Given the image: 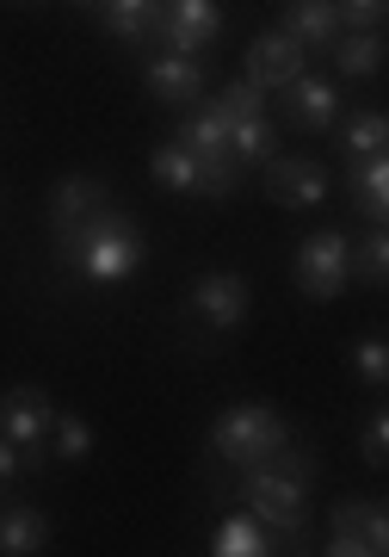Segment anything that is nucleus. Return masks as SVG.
Listing matches in <instances>:
<instances>
[{
  "mask_svg": "<svg viewBox=\"0 0 389 557\" xmlns=\"http://www.w3.org/2000/svg\"><path fill=\"white\" fill-rule=\"evenodd\" d=\"M291 278H297L303 298L334 304L352 278V236L347 230H315V236H303L297 242V260H291Z\"/></svg>",
  "mask_w": 389,
  "mask_h": 557,
  "instance_id": "nucleus-4",
  "label": "nucleus"
},
{
  "mask_svg": "<svg viewBox=\"0 0 389 557\" xmlns=\"http://www.w3.org/2000/svg\"><path fill=\"white\" fill-rule=\"evenodd\" d=\"M204 81H211V69H204L198 57H155L149 69H142V87H149L161 106H192V100H204Z\"/></svg>",
  "mask_w": 389,
  "mask_h": 557,
  "instance_id": "nucleus-11",
  "label": "nucleus"
},
{
  "mask_svg": "<svg viewBox=\"0 0 389 557\" xmlns=\"http://www.w3.org/2000/svg\"><path fill=\"white\" fill-rule=\"evenodd\" d=\"M352 273L365 278V285H384V273H389V236H384V223H377L371 236L352 242Z\"/></svg>",
  "mask_w": 389,
  "mask_h": 557,
  "instance_id": "nucleus-25",
  "label": "nucleus"
},
{
  "mask_svg": "<svg viewBox=\"0 0 389 557\" xmlns=\"http://www.w3.org/2000/svg\"><path fill=\"white\" fill-rule=\"evenodd\" d=\"M229 149H235V161H273V156H278V131L266 124V112L235 119V124H229Z\"/></svg>",
  "mask_w": 389,
  "mask_h": 557,
  "instance_id": "nucleus-23",
  "label": "nucleus"
},
{
  "mask_svg": "<svg viewBox=\"0 0 389 557\" xmlns=\"http://www.w3.org/2000/svg\"><path fill=\"white\" fill-rule=\"evenodd\" d=\"M80 7H93V0H80Z\"/></svg>",
  "mask_w": 389,
  "mask_h": 557,
  "instance_id": "nucleus-31",
  "label": "nucleus"
},
{
  "mask_svg": "<svg viewBox=\"0 0 389 557\" xmlns=\"http://www.w3.org/2000/svg\"><path fill=\"white\" fill-rule=\"evenodd\" d=\"M347 366H352V372H359V379L371 384V391H384V379H389V341H384V335H365V341H352Z\"/></svg>",
  "mask_w": 389,
  "mask_h": 557,
  "instance_id": "nucleus-26",
  "label": "nucleus"
},
{
  "mask_svg": "<svg viewBox=\"0 0 389 557\" xmlns=\"http://www.w3.org/2000/svg\"><path fill=\"white\" fill-rule=\"evenodd\" d=\"M179 143H186V149L204 161V168H235L229 119H223V112H211V106H204V112H192V119L179 124Z\"/></svg>",
  "mask_w": 389,
  "mask_h": 557,
  "instance_id": "nucleus-15",
  "label": "nucleus"
},
{
  "mask_svg": "<svg viewBox=\"0 0 389 557\" xmlns=\"http://www.w3.org/2000/svg\"><path fill=\"white\" fill-rule=\"evenodd\" d=\"M328 527H334V539L322 545L328 557H384L389 552L384 502H334Z\"/></svg>",
  "mask_w": 389,
  "mask_h": 557,
  "instance_id": "nucleus-7",
  "label": "nucleus"
},
{
  "mask_svg": "<svg viewBox=\"0 0 389 557\" xmlns=\"http://www.w3.org/2000/svg\"><path fill=\"white\" fill-rule=\"evenodd\" d=\"M20 471H25V465H20V446H13V440L0 434V490H7V483L20 478Z\"/></svg>",
  "mask_w": 389,
  "mask_h": 557,
  "instance_id": "nucleus-30",
  "label": "nucleus"
},
{
  "mask_svg": "<svg viewBox=\"0 0 389 557\" xmlns=\"http://www.w3.org/2000/svg\"><path fill=\"white\" fill-rule=\"evenodd\" d=\"M192 310L211 329H223V335H235L241 322H248V310H253V285L241 273H204L192 285Z\"/></svg>",
  "mask_w": 389,
  "mask_h": 557,
  "instance_id": "nucleus-10",
  "label": "nucleus"
},
{
  "mask_svg": "<svg viewBox=\"0 0 389 557\" xmlns=\"http://www.w3.org/2000/svg\"><path fill=\"white\" fill-rule=\"evenodd\" d=\"M211 112H223V119H253V112H266V94H260V87H253V81H229V87H223V94H216V106Z\"/></svg>",
  "mask_w": 389,
  "mask_h": 557,
  "instance_id": "nucleus-27",
  "label": "nucleus"
},
{
  "mask_svg": "<svg viewBox=\"0 0 389 557\" xmlns=\"http://www.w3.org/2000/svg\"><path fill=\"white\" fill-rule=\"evenodd\" d=\"M303 69H310V50H303L297 38H285V32L273 25V32H260V38L248 44V75H241V81H253L260 94H278V87L297 81Z\"/></svg>",
  "mask_w": 389,
  "mask_h": 557,
  "instance_id": "nucleus-9",
  "label": "nucleus"
},
{
  "mask_svg": "<svg viewBox=\"0 0 389 557\" xmlns=\"http://www.w3.org/2000/svg\"><path fill=\"white\" fill-rule=\"evenodd\" d=\"M359 453H365V465H384V453H389V421H384V409L365 421V434H359Z\"/></svg>",
  "mask_w": 389,
  "mask_h": 557,
  "instance_id": "nucleus-29",
  "label": "nucleus"
},
{
  "mask_svg": "<svg viewBox=\"0 0 389 557\" xmlns=\"http://www.w3.org/2000/svg\"><path fill=\"white\" fill-rule=\"evenodd\" d=\"M384 69V38L377 32H340L334 38V75L340 81H371Z\"/></svg>",
  "mask_w": 389,
  "mask_h": 557,
  "instance_id": "nucleus-18",
  "label": "nucleus"
},
{
  "mask_svg": "<svg viewBox=\"0 0 389 557\" xmlns=\"http://www.w3.org/2000/svg\"><path fill=\"white\" fill-rule=\"evenodd\" d=\"M334 13H340V32H377L389 0H334Z\"/></svg>",
  "mask_w": 389,
  "mask_h": 557,
  "instance_id": "nucleus-28",
  "label": "nucleus"
},
{
  "mask_svg": "<svg viewBox=\"0 0 389 557\" xmlns=\"http://www.w3.org/2000/svg\"><path fill=\"white\" fill-rule=\"evenodd\" d=\"M211 552H216V557H266V552H278V545H273V533H266V527H260L248 508H241L235 520H223V527H216Z\"/></svg>",
  "mask_w": 389,
  "mask_h": 557,
  "instance_id": "nucleus-20",
  "label": "nucleus"
},
{
  "mask_svg": "<svg viewBox=\"0 0 389 557\" xmlns=\"http://www.w3.org/2000/svg\"><path fill=\"white\" fill-rule=\"evenodd\" d=\"M99 205H112V186L93 174H68L50 186V230H68V223H80L87 211H99Z\"/></svg>",
  "mask_w": 389,
  "mask_h": 557,
  "instance_id": "nucleus-14",
  "label": "nucleus"
},
{
  "mask_svg": "<svg viewBox=\"0 0 389 557\" xmlns=\"http://www.w3.org/2000/svg\"><path fill=\"white\" fill-rule=\"evenodd\" d=\"M235 496H241V508H248L273 539H303L310 533V483H297L291 471H278L273 458L241 465Z\"/></svg>",
  "mask_w": 389,
  "mask_h": 557,
  "instance_id": "nucleus-2",
  "label": "nucleus"
},
{
  "mask_svg": "<svg viewBox=\"0 0 389 557\" xmlns=\"http://www.w3.org/2000/svg\"><path fill=\"white\" fill-rule=\"evenodd\" d=\"M291 440V428H285V416L278 409H266V403H235V409H223L211 428V453L223 458V465H260V458H273L278 446Z\"/></svg>",
  "mask_w": 389,
  "mask_h": 557,
  "instance_id": "nucleus-3",
  "label": "nucleus"
},
{
  "mask_svg": "<svg viewBox=\"0 0 389 557\" xmlns=\"http://www.w3.org/2000/svg\"><path fill=\"white\" fill-rule=\"evenodd\" d=\"M278 32L297 38L303 50H334V38H340V13H334V0H285Z\"/></svg>",
  "mask_w": 389,
  "mask_h": 557,
  "instance_id": "nucleus-13",
  "label": "nucleus"
},
{
  "mask_svg": "<svg viewBox=\"0 0 389 557\" xmlns=\"http://www.w3.org/2000/svg\"><path fill=\"white\" fill-rule=\"evenodd\" d=\"M266 199L285 211H315L328 205V168L310 156H273L266 161Z\"/></svg>",
  "mask_w": 389,
  "mask_h": 557,
  "instance_id": "nucleus-8",
  "label": "nucleus"
},
{
  "mask_svg": "<svg viewBox=\"0 0 389 557\" xmlns=\"http://www.w3.org/2000/svg\"><path fill=\"white\" fill-rule=\"evenodd\" d=\"M50 440H57L50 458H62V465H80V458L93 453V428H87L80 416H57L50 421Z\"/></svg>",
  "mask_w": 389,
  "mask_h": 557,
  "instance_id": "nucleus-24",
  "label": "nucleus"
},
{
  "mask_svg": "<svg viewBox=\"0 0 389 557\" xmlns=\"http://www.w3.org/2000/svg\"><path fill=\"white\" fill-rule=\"evenodd\" d=\"M149 38H155L167 57H204V50L223 38V7H216V0H161Z\"/></svg>",
  "mask_w": 389,
  "mask_h": 557,
  "instance_id": "nucleus-6",
  "label": "nucleus"
},
{
  "mask_svg": "<svg viewBox=\"0 0 389 557\" xmlns=\"http://www.w3.org/2000/svg\"><path fill=\"white\" fill-rule=\"evenodd\" d=\"M43 545H50V515H38V508H0V552L32 557Z\"/></svg>",
  "mask_w": 389,
  "mask_h": 557,
  "instance_id": "nucleus-19",
  "label": "nucleus"
},
{
  "mask_svg": "<svg viewBox=\"0 0 389 557\" xmlns=\"http://www.w3.org/2000/svg\"><path fill=\"white\" fill-rule=\"evenodd\" d=\"M57 260H68L93 285H117V278H130L142 267V230L117 205H99L80 223L57 230Z\"/></svg>",
  "mask_w": 389,
  "mask_h": 557,
  "instance_id": "nucleus-1",
  "label": "nucleus"
},
{
  "mask_svg": "<svg viewBox=\"0 0 389 557\" xmlns=\"http://www.w3.org/2000/svg\"><path fill=\"white\" fill-rule=\"evenodd\" d=\"M105 7V32L124 44H149V25H155L161 0H99Z\"/></svg>",
  "mask_w": 389,
  "mask_h": 557,
  "instance_id": "nucleus-22",
  "label": "nucleus"
},
{
  "mask_svg": "<svg viewBox=\"0 0 389 557\" xmlns=\"http://www.w3.org/2000/svg\"><path fill=\"white\" fill-rule=\"evenodd\" d=\"M149 180H155V186H167V193H179V199H192L198 186H204V161L192 156V149H186V143H161L155 156H149Z\"/></svg>",
  "mask_w": 389,
  "mask_h": 557,
  "instance_id": "nucleus-16",
  "label": "nucleus"
},
{
  "mask_svg": "<svg viewBox=\"0 0 389 557\" xmlns=\"http://www.w3.org/2000/svg\"><path fill=\"white\" fill-rule=\"evenodd\" d=\"M50 421H57V403L43 397V384H13L0 397V434L20 446L25 471H43L50 465Z\"/></svg>",
  "mask_w": 389,
  "mask_h": 557,
  "instance_id": "nucleus-5",
  "label": "nucleus"
},
{
  "mask_svg": "<svg viewBox=\"0 0 389 557\" xmlns=\"http://www.w3.org/2000/svg\"><path fill=\"white\" fill-rule=\"evenodd\" d=\"M340 149H347V161H377L389 149V119L384 112H352L340 124Z\"/></svg>",
  "mask_w": 389,
  "mask_h": 557,
  "instance_id": "nucleus-21",
  "label": "nucleus"
},
{
  "mask_svg": "<svg viewBox=\"0 0 389 557\" xmlns=\"http://www.w3.org/2000/svg\"><path fill=\"white\" fill-rule=\"evenodd\" d=\"M347 199L365 211L371 223H384L389 211V161H347Z\"/></svg>",
  "mask_w": 389,
  "mask_h": 557,
  "instance_id": "nucleus-17",
  "label": "nucleus"
},
{
  "mask_svg": "<svg viewBox=\"0 0 389 557\" xmlns=\"http://www.w3.org/2000/svg\"><path fill=\"white\" fill-rule=\"evenodd\" d=\"M278 94H285V112H291L297 131H328V124L340 119V94H334V81L310 75V69H303L297 81H285Z\"/></svg>",
  "mask_w": 389,
  "mask_h": 557,
  "instance_id": "nucleus-12",
  "label": "nucleus"
}]
</instances>
